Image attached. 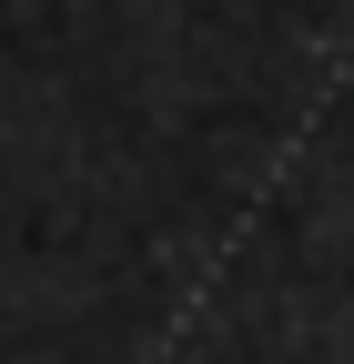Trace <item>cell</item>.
Instances as JSON below:
<instances>
[]
</instances>
